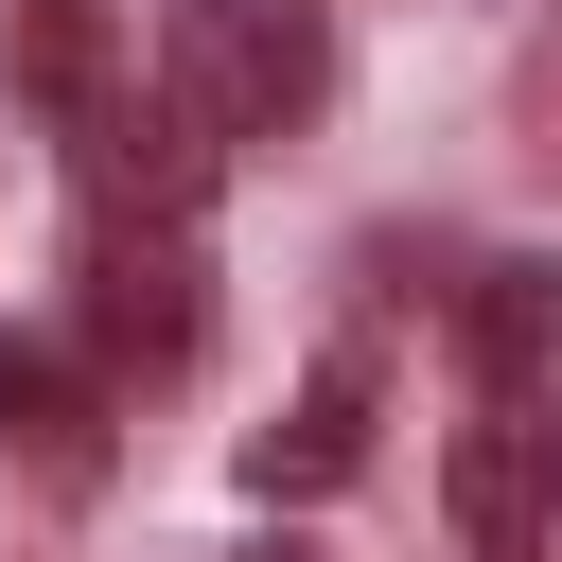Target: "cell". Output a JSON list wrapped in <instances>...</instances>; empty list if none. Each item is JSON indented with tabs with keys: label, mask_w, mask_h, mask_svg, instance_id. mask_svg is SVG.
I'll return each instance as SVG.
<instances>
[{
	"label": "cell",
	"mask_w": 562,
	"mask_h": 562,
	"mask_svg": "<svg viewBox=\"0 0 562 562\" xmlns=\"http://www.w3.org/2000/svg\"><path fill=\"white\" fill-rule=\"evenodd\" d=\"M176 88L228 140H281L334 105V35H316V0H176Z\"/></svg>",
	"instance_id": "obj_1"
},
{
	"label": "cell",
	"mask_w": 562,
	"mask_h": 562,
	"mask_svg": "<svg viewBox=\"0 0 562 562\" xmlns=\"http://www.w3.org/2000/svg\"><path fill=\"white\" fill-rule=\"evenodd\" d=\"M88 334H105L123 369H193V351H211V263L176 246V211H140V228L105 211V228H88Z\"/></svg>",
	"instance_id": "obj_2"
},
{
	"label": "cell",
	"mask_w": 562,
	"mask_h": 562,
	"mask_svg": "<svg viewBox=\"0 0 562 562\" xmlns=\"http://www.w3.org/2000/svg\"><path fill=\"white\" fill-rule=\"evenodd\" d=\"M439 509L474 527V562H527V544L562 527V404H544V386H492L474 439H457V474H439Z\"/></svg>",
	"instance_id": "obj_3"
},
{
	"label": "cell",
	"mask_w": 562,
	"mask_h": 562,
	"mask_svg": "<svg viewBox=\"0 0 562 562\" xmlns=\"http://www.w3.org/2000/svg\"><path fill=\"white\" fill-rule=\"evenodd\" d=\"M70 140H88V193H105V211H211V176H228V123H211L193 88H158V105L105 88Z\"/></svg>",
	"instance_id": "obj_4"
},
{
	"label": "cell",
	"mask_w": 562,
	"mask_h": 562,
	"mask_svg": "<svg viewBox=\"0 0 562 562\" xmlns=\"http://www.w3.org/2000/svg\"><path fill=\"white\" fill-rule=\"evenodd\" d=\"M263 509H299V492H351L369 474V351H316L299 386H281V422H246V457H228Z\"/></svg>",
	"instance_id": "obj_5"
},
{
	"label": "cell",
	"mask_w": 562,
	"mask_h": 562,
	"mask_svg": "<svg viewBox=\"0 0 562 562\" xmlns=\"http://www.w3.org/2000/svg\"><path fill=\"white\" fill-rule=\"evenodd\" d=\"M0 88L35 123H88L123 88V0H0Z\"/></svg>",
	"instance_id": "obj_6"
},
{
	"label": "cell",
	"mask_w": 562,
	"mask_h": 562,
	"mask_svg": "<svg viewBox=\"0 0 562 562\" xmlns=\"http://www.w3.org/2000/svg\"><path fill=\"white\" fill-rule=\"evenodd\" d=\"M0 457H18V474H53V492H88V474H105V386H88L53 334H0Z\"/></svg>",
	"instance_id": "obj_7"
},
{
	"label": "cell",
	"mask_w": 562,
	"mask_h": 562,
	"mask_svg": "<svg viewBox=\"0 0 562 562\" xmlns=\"http://www.w3.org/2000/svg\"><path fill=\"white\" fill-rule=\"evenodd\" d=\"M457 351H474V386H562V263H474V299H457Z\"/></svg>",
	"instance_id": "obj_8"
},
{
	"label": "cell",
	"mask_w": 562,
	"mask_h": 562,
	"mask_svg": "<svg viewBox=\"0 0 562 562\" xmlns=\"http://www.w3.org/2000/svg\"><path fill=\"white\" fill-rule=\"evenodd\" d=\"M281 562H299V544H281Z\"/></svg>",
	"instance_id": "obj_9"
}]
</instances>
